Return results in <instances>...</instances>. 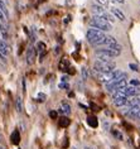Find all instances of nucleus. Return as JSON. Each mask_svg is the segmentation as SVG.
Segmentation results:
<instances>
[{
  "label": "nucleus",
  "mask_w": 140,
  "mask_h": 149,
  "mask_svg": "<svg viewBox=\"0 0 140 149\" xmlns=\"http://www.w3.org/2000/svg\"><path fill=\"white\" fill-rule=\"evenodd\" d=\"M105 33L98 31V29H88L87 33H86V38L87 40L90 42L91 44H94V46H100V44H102V42H104L105 39Z\"/></svg>",
  "instance_id": "f257e3e1"
},
{
  "label": "nucleus",
  "mask_w": 140,
  "mask_h": 149,
  "mask_svg": "<svg viewBox=\"0 0 140 149\" xmlns=\"http://www.w3.org/2000/svg\"><path fill=\"white\" fill-rule=\"evenodd\" d=\"M88 24L91 25V28L98 29V31H101V32H110L112 29L111 23H109V22L101 19V18L97 17V15H95L94 18H91L90 22H88Z\"/></svg>",
  "instance_id": "f03ea898"
},
{
  "label": "nucleus",
  "mask_w": 140,
  "mask_h": 149,
  "mask_svg": "<svg viewBox=\"0 0 140 149\" xmlns=\"http://www.w3.org/2000/svg\"><path fill=\"white\" fill-rule=\"evenodd\" d=\"M94 70L101 73H109V72H112L114 70H116V65L111 61H101V59H97L94 63Z\"/></svg>",
  "instance_id": "7ed1b4c3"
},
{
  "label": "nucleus",
  "mask_w": 140,
  "mask_h": 149,
  "mask_svg": "<svg viewBox=\"0 0 140 149\" xmlns=\"http://www.w3.org/2000/svg\"><path fill=\"white\" fill-rule=\"evenodd\" d=\"M120 53L121 52L111 49V48H100V49H96V54L98 59H101V61H110L112 58H116Z\"/></svg>",
  "instance_id": "20e7f679"
},
{
  "label": "nucleus",
  "mask_w": 140,
  "mask_h": 149,
  "mask_svg": "<svg viewBox=\"0 0 140 149\" xmlns=\"http://www.w3.org/2000/svg\"><path fill=\"white\" fill-rule=\"evenodd\" d=\"M35 58H37V51L34 47L30 46L27 49V63L28 65H33L35 62Z\"/></svg>",
  "instance_id": "39448f33"
},
{
  "label": "nucleus",
  "mask_w": 140,
  "mask_h": 149,
  "mask_svg": "<svg viewBox=\"0 0 140 149\" xmlns=\"http://www.w3.org/2000/svg\"><path fill=\"white\" fill-rule=\"evenodd\" d=\"M102 44L107 46V48H112L114 46L117 44V40L111 36H105V39H104V42H102Z\"/></svg>",
  "instance_id": "423d86ee"
},
{
  "label": "nucleus",
  "mask_w": 140,
  "mask_h": 149,
  "mask_svg": "<svg viewBox=\"0 0 140 149\" xmlns=\"http://www.w3.org/2000/svg\"><path fill=\"white\" fill-rule=\"evenodd\" d=\"M10 141H12V144H14V145H18L20 143V133L18 129H15L12 133V135H10Z\"/></svg>",
  "instance_id": "0eeeda50"
},
{
  "label": "nucleus",
  "mask_w": 140,
  "mask_h": 149,
  "mask_svg": "<svg viewBox=\"0 0 140 149\" xmlns=\"http://www.w3.org/2000/svg\"><path fill=\"white\" fill-rule=\"evenodd\" d=\"M111 13H112L114 18H117V19L121 20V22L125 20V14L121 12L120 9H117V8H111Z\"/></svg>",
  "instance_id": "6e6552de"
},
{
  "label": "nucleus",
  "mask_w": 140,
  "mask_h": 149,
  "mask_svg": "<svg viewBox=\"0 0 140 149\" xmlns=\"http://www.w3.org/2000/svg\"><path fill=\"white\" fill-rule=\"evenodd\" d=\"M91 10L94 12L95 15H97V17H102V15H104V14L106 13V10L102 8L101 5H92Z\"/></svg>",
  "instance_id": "1a4fd4ad"
},
{
  "label": "nucleus",
  "mask_w": 140,
  "mask_h": 149,
  "mask_svg": "<svg viewBox=\"0 0 140 149\" xmlns=\"http://www.w3.org/2000/svg\"><path fill=\"white\" fill-rule=\"evenodd\" d=\"M60 113L64 114L66 116H67V115H69V114H71V105H69L67 101H63V102H62V105H61Z\"/></svg>",
  "instance_id": "9d476101"
},
{
  "label": "nucleus",
  "mask_w": 140,
  "mask_h": 149,
  "mask_svg": "<svg viewBox=\"0 0 140 149\" xmlns=\"http://www.w3.org/2000/svg\"><path fill=\"white\" fill-rule=\"evenodd\" d=\"M69 124H71V120H69L68 116H66V115L58 119V125H60L61 128H67Z\"/></svg>",
  "instance_id": "9b49d317"
},
{
  "label": "nucleus",
  "mask_w": 140,
  "mask_h": 149,
  "mask_svg": "<svg viewBox=\"0 0 140 149\" xmlns=\"http://www.w3.org/2000/svg\"><path fill=\"white\" fill-rule=\"evenodd\" d=\"M6 54H8V49H6V44L4 40L0 39V57H1L3 59H5Z\"/></svg>",
  "instance_id": "f8f14e48"
},
{
  "label": "nucleus",
  "mask_w": 140,
  "mask_h": 149,
  "mask_svg": "<svg viewBox=\"0 0 140 149\" xmlns=\"http://www.w3.org/2000/svg\"><path fill=\"white\" fill-rule=\"evenodd\" d=\"M86 121L91 128H97V125H98V119L96 116H87Z\"/></svg>",
  "instance_id": "ddd939ff"
},
{
  "label": "nucleus",
  "mask_w": 140,
  "mask_h": 149,
  "mask_svg": "<svg viewBox=\"0 0 140 149\" xmlns=\"http://www.w3.org/2000/svg\"><path fill=\"white\" fill-rule=\"evenodd\" d=\"M15 109L19 114L23 113V100H21V97H19V96L15 99Z\"/></svg>",
  "instance_id": "4468645a"
},
{
  "label": "nucleus",
  "mask_w": 140,
  "mask_h": 149,
  "mask_svg": "<svg viewBox=\"0 0 140 149\" xmlns=\"http://www.w3.org/2000/svg\"><path fill=\"white\" fill-rule=\"evenodd\" d=\"M68 59L67 58H62L61 59V62H60V70L61 71H63V72H66L68 68Z\"/></svg>",
  "instance_id": "2eb2a0df"
},
{
  "label": "nucleus",
  "mask_w": 140,
  "mask_h": 149,
  "mask_svg": "<svg viewBox=\"0 0 140 149\" xmlns=\"http://www.w3.org/2000/svg\"><path fill=\"white\" fill-rule=\"evenodd\" d=\"M81 73H82V80L83 81H86L87 79H90V76H91V73H90V71H88L87 67H82Z\"/></svg>",
  "instance_id": "dca6fc26"
},
{
  "label": "nucleus",
  "mask_w": 140,
  "mask_h": 149,
  "mask_svg": "<svg viewBox=\"0 0 140 149\" xmlns=\"http://www.w3.org/2000/svg\"><path fill=\"white\" fill-rule=\"evenodd\" d=\"M37 53H43V52H46V44H44L43 42H38L37 43V48H35Z\"/></svg>",
  "instance_id": "f3484780"
},
{
  "label": "nucleus",
  "mask_w": 140,
  "mask_h": 149,
  "mask_svg": "<svg viewBox=\"0 0 140 149\" xmlns=\"http://www.w3.org/2000/svg\"><path fill=\"white\" fill-rule=\"evenodd\" d=\"M111 133H112V135L116 138V139H119V140H123V134H121L119 130H111Z\"/></svg>",
  "instance_id": "a211bd4d"
},
{
  "label": "nucleus",
  "mask_w": 140,
  "mask_h": 149,
  "mask_svg": "<svg viewBox=\"0 0 140 149\" xmlns=\"http://www.w3.org/2000/svg\"><path fill=\"white\" fill-rule=\"evenodd\" d=\"M0 31H1V34H3V39H6L8 38V33H6V29L3 24H0Z\"/></svg>",
  "instance_id": "6ab92c4d"
},
{
  "label": "nucleus",
  "mask_w": 140,
  "mask_h": 149,
  "mask_svg": "<svg viewBox=\"0 0 140 149\" xmlns=\"http://www.w3.org/2000/svg\"><path fill=\"white\" fill-rule=\"evenodd\" d=\"M130 86L140 87V81H139V80H136V79H131V80H130Z\"/></svg>",
  "instance_id": "aec40b11"
},
{
  "label": "nucleus",
  "mask_w": 140,
  "mask_h": 149,
  "mask_svg": "<svg viewBox=\"0 0 140 149\" xmlns=\"http://www.w3.org/2000/svg\"><path fill=\"white\" fill-rule=\"evenodd\" d=\"M129 68L134 71V72H139V66L135 65V63H129Z\"/></svg>",
  "instance_id": "412c9836"
},
{
  "label": "nucleus",
  "mask_w": 140,
  "mask_h": 149,
  "mask_svg": "<svg viewBox=\"0 0 140 149\" xmlns=\"http://www.w3.org/2000/svg\"><path fill=\"white\" fill-rule=\"evenodd\" d=\"M60 88H61V90H68V88H69L68 82H61L60 84Z\"/></svg>",
  "instance_id": "4be33fe9"
},
{
  "label": "nucleus",
  "mask_w": 140,
  "mask_h": 149,
  "mask_svg": "<svg viewBox=\"0 0 140 149\" xmlns=\"http://www.w3.org/2000/svg\"><path fill=\"white\" fill-rule=\"evenodd\" d=\"M49 118L51 119H57L58 118V113H57V111L56 110H52V111H49Z\"/></svg>",
  "instance_id": "5701e85b"
},
{
  "label": "nucleus",
  "mask_w": 140,
  "mask_h": 149,
  "mask_svg": "<svg viewBox=\"0 0 140 149\" xmlns=\"http://www.w3.org/2000/svg\"><path fill=\"white\" fill-rule=\"evenodd\" d=\"M46 94H42V92H39L38 94V99H39V101H44V100H46Z\"/></svg>",
  "instance_id": "b1692460"
},
{
  "label": "nucleus",
  "mask_w": 140,
  "mask_h": 149,
  "mask_svg": "<svg viewBox=\"0 0 140 149\" xmlns=\"http://www.w3.org/2000/svg\"><path fill=\"white\" fill-rule=\"evenodd\" d=\"M60 52H61V46H56V47H54V53L60 54Z\"/></svg>",
  "instance_id": "393cba45"
},
{
  "label": "nucleus",
  "mask_w": 140,
  "mask_h": 149,
  "mask_svg": "<svg viewBox=\"0 0 140 149\" xmlns=\"http://www.w3.org/2000/svg\"><path fill=\"white\" fill-rule=\"evenodd\" d=\"M5 19H6V18H5V15H4V13H3L1 10H0V20H1V22H4Z\"/></svg>",
  "instance_id": "a878e982"
},
{
  "label": "nucleus",
  "mask_w": 140,
  "mask_h": 149,
  "mask_svg": "<svg viewBox=\"0 0 140 149\" xmlns=\"http://www.w3.org/2000/svg\"><path fill=\"white\" fill-rule=\"evenodd\" d=\"M68 80H69V76H68V74H67V76H63V77H62V82H67Z\"/></svg>",
  "instance_id": "bb28decb"
},
{
  "label": "nucleus",
  "mask_w": 140,
  "mask_h": 149,
  "mask_svg": "<svg viewBox=\"0 0 140 149\" xmlns=\"http://www.w3.org/2000/svg\"><path fill=\"white\" fill-rule=\"evenodd\" d=\"M69 20H71V17H69V15H68V17H66V19L63 20V22H64V24H67V23H69Z\"/></svg>",
  "instance_id": "cd10ccee"
},
{
  "label": "nucleus",
  "mask_w": 140,
  "mask_h": 149,
  "mask_svg": "<svg viewBox=\"0 0 140 149\" xmlns=\"http://www.w3.org/2000/svg\"><path fill=\"white\" fill-rule=\"evenodd\" d=\"M98 3H100V4H107V1L109 0H97Z\"/></svg>",
  "instance_id": "c85d7f7f"
},
{
  "label": "nucleus",
  "mask_w": 140,
  "mask_h": 149,
  "mask_svg": "<svg viewBox=\"0 0 140 149\" xmlns=\"http://www.w3.org/2000/svg\"><path fill=\"white\" fill-rule=\"evenodd\" d=\"M73 73H75V70L72 67H69V74H73Z\"/></svg>",
  "instance_id": "c756f323"
},
{
  "label": "nucleus",
  "mask_w": 140,
  "mask_h": 149,
  "mask_svg": "<svg viewBox=\"0 0 140 149\" xmlns=\"http://www.w3.org/2000/svg\"><path fill=\"white\" fill-rule=\"evenodd\" d=\"M136 119H138V120H140V111L138 113V115H136Z\"/></svg>",
  "instance_id": "7c9ffc66"
},
{
  "label": "nucleus",
  "mask_w": 140,
  "mask_h": 149,
  "mask_svg": "<svg viewBox=\"0 0 140 149\" xmlns=\"http://www.w3.org/2000/svg\"><path fill=\"white\" fill-rule=\"evenodd\" d=\"M116 1H119V3H125V0H116Z\"/></svg>",
  "instance_id": "2f4dec72"
},
{
  "label": "nucleus",
  "mask_w": 140,
  "mask_h": 149,
  "mask_svg": "<svg viewBox=\"0 0 140 149\" xmlns=\"http://www.w3.org/2000/svg\"><path fill=\"white\" fill-rule=\"evenodd\" d=\"M3 140V135H1V134H0V141H1Z\"/></svg>",
  "instance_id": "473e14b6"
},
{
  "label": "nucleus",
  "mask_w": 140,
  "mask_h": 149,
  "mask_svg": "<svg viewBox=\"0 0 140 149\" xmlns=\"http://www.w3.org/2000/svg\"><path fill=\"white\" fill-rule=\"evenodd\" d=\"M85 149H92V148H90V147H85Z\"/></svg>",
  "instance_id": "72a5a7b5"
},
{
  "label": "nucleus",
  "mask_w": 140,
  "mask_h": 149,
  "mask_svg": "<svg viewBox=\"0 0 140 149\" xmlns=\"http://www.w3.org/2000/svg\"><path fill=\"white\" fill-rule=\"evenodd\" d=\"M0 149H5V148L4 147H0Z\"/></svg>",
  "instance_id": "f704fd0d"
}]
</instances>
